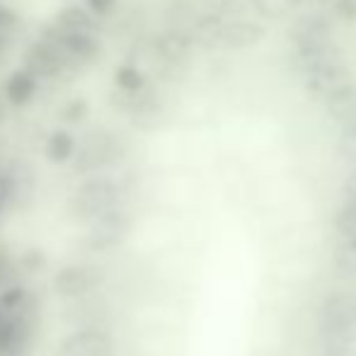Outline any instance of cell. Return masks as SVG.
<instances>
[{
	"label": "cell",
	"mask_w": 356,
	"mask_h": 356,
	"mask_svg": "<svg viewBox=\"0 0 356 356\" xmlns=\"http://www.w3.org/2000/svg\"><path fill=\"white\" fill-rule=\"evenodd\" d=\"M318 330L325 342V356H352L356 339V293L337 291L318 310Z\"/></svg>",
	"instance_id": "cell-1"
},
{
	"label": "cell",
	"mask_w": 356,
	"mask_h": 356,
	"mask_svg": "<svg viewBox=\"0 0 356 356\" xmlns=\"http://www.w3.org/2000/svg\"><path fill=\"white\" fill-rule=\"evenodd\" d=\"M68 66V56L51 37L32 42L22 54V68H27L39 80H56L61 78Z\"/></svg>",
	"instance_id": "cell-2"
},
{
	"label": "cell",
	"mask_w": 356,
	"mask_h": 356,
	"mask_svg": "<svg viewBox=\"0 0 356 356\" xmlns=\"http://www.w3.org/2000/svg\"><path fill=\"white\" fill-rule=\"evenodd\" d=\"M117 202V184L107 177H92L75 192L71 207L78 218H97L104 211L114 209Z\"/></svg>",
	"instance_id": "cell-3"
},
{
	"label": "cell",
	"mask_w": 356,
	"mask_h": 356,
	"mask_svg": "<svg viewBox=\"0 0 356 356\" xmlns=\"http://www.w3.org/2000/svg\"><path fill=\"white\" fill-rule=\"evenodd\" d=\"M102 282V272L90 264H71L63 267L61 272L54 277V291L63 298H80V296L90 293L97 289Z\"/></svg>",
	"instance_id": "cell-4"
},
{
	"label": "cell",
	"mask_w": 356,
	"mask_h": 356,
	"mask_svg": "<svg viewBox=\"0 0 356 356\" xmlns=\"http://www.w3.org/2000/svg\"><path fill=\"white\" fill-rule=\"evenodd\" d=\"M267 37V29L259 22H252V19H228L223 22L218 34V42L223 49H230V51H245V49L259 47Z\"/></svg>",
	"instance_id": "cell-5"
},
{
	"label": "cell",
	"mask_w": 356,
	"mask_h": 356,
	"mask_svg": "<svg viewBox=\"0 0 356 356\" xmlns=\"http://www.w3.org/2000/svg\"><path fill=\"white\" fill-rule=\"evenodd\" d=\"M39 83H42V80L22 66L15 68L13 73H8V78H5L3 85H0L8 107H15V109L29 107L32 99L37 97V92H39Z\"/></svg>",
	"instance_id": "cell-6"
},
{
	"label": "cell",
	"mask_w": 356,
	"mask_h": 356,
	"mask_svg": "<svg viewBox=\"0 0 356 356\" xmlns=\"http://www.w3.org/2000/svg\"><path fill=\"white\" fill-rule=\"evenodd\" d=\"M75 155H78V170L90 172V170H99L104 165H112L117 160V148H114L112 136H107V134H92V136H88L80 143Z\"/></svg>",
	"instance_id": "cell-7"
},
{
	"label": "cell",
	"mask_w": 356,
	"mask_h": 356,
	"mask_svg": "<svg viewBox=\"0 0 356 356\" xmlns=\"http://www.w3.org/2000/svg\"><path fill=\"white\" fill-rule=\"evenodd\" d=\"M291 39H293L296 49H310V47H320V44H330L332 42V24H330L327 17H323L318 13L303 15L291 27Z\"/></svg>",
	"instance_id": "cell-8"
},
{
	"label": "cell",
	"mask_w": 356,
	"mask_h": 356,
	"mask_svg": "<svg viewBox=\"0 0 356 356\" xmlns=\"http://www.w3.org/2000/svg\"><path fill=\"white\" fill-rule=\"evenodd\" d=\"M325 112L334 124H344L356 119V85L354 83H337L325 92Z\"/></svg>",
	"instance_id": "cell-9"
},
{
	"label": "cell",
	"mask_w": 356,
	"mask_h": 356,
	"mask_svg": "<svg viewBox=\"0 0 356 356\" xmlns=\"http://www.w3.org/2000/svg\"><path fill=\"white\" fill-rule=\"evenodd\" d=\"M51 39L73 61H95L102 51V42L95 32H54Z\"/></svg>",
	"instance_id": "cell-10"
},
{
	"label": "cell",
	"mask_w": 356,
	"mask_h": 356,
	"mask_svg": "<svg viewBox=\"0 0 356 356\" xmlns=\"http://www.w3.org/2000/svg\"><path fill=\"white\" fill-rule=\"evenodd\" d=\"M58 356H109V337L99 330L75 332L58 347Z\"/></svg>",
	"instance_id": "cell-11"
},
{
	"label": "cell",
	"mask_w": 356,
	"mask_h": 356,
	"mask_svg": "<svg viewBox=\"0 0 356 356\" xmlns=\"http://www.w3.org/2000/svg\"><path fill=\"white\" fill-rule=\"evenodd\" d=\"M127 230L129 220L124 218V213L109 209V211H104L102 216L95 218V228L90 238H92L95 248H112V245H117L127 235Z\"/></svg>",
	"instance_id": "cell-12"
},
{
	"label": "cell",
	"mask_w": 356,
	"mask_h": 356,
	"mask_svg": "<svg viewBox=\"0 0 356 356\" xmlns=\"http://www.w3.org/2000/svg\"><path fill=\"white\" fill-rule=\"evenodd\" d=\"M97 17L83 5H66L54 17V32H95Z\"/></svg>",
	"instance_id": "cell-13"
},
{
	"label": "cell",
	"mask_w": 356,
	"mask_h": 356,
	"mask_svg": "<svg viewBox=\"0 0 356 356\" xmlns=\"http://www.w3.org/2000/svg\"><path fill=\"white\" fill-rule=\"evenodd\" d=\"M47 158L54 165H66L75 158V150H78V138L71 129H54L47 138Z\"/></svg>",
	"instance_id": "cell-14"
},
{
	"label": "cell",
	"mask_w": 356,
	"mask_h": 356,
	"mask_svg": "<svg viewBox=\"0 0 356 356\" xmlns=\"http://www.w3.org/2000/svg\"><path fill=\"white\" fill-rule=\"evenodd\" d=\"M112 80H114V88L122 90L127 95H138L145 90L148 85V78L136 63H119L112 73Z\"/></svg>",
	"instance_id": "cell-15"
},
{
	"label": "cell",
	"mask_w": 356,
	"mask_h": 356,
	"mask_svg": "<svg viewBox=\"0 0 356 356\" xmlns=\"http://www.w3.org/2000/svg\"><path fill=\"white\" fill-rule=\"evenodd\" d=\"M332 262L337 272L356 277V235H342L332 252Z\"/></svg>",
	"instance_id": "cell-16"
},
{
	"label": "cell",
	"mask_w": 356,
	"mask_h": 356,
	"mask_svg": "<svg viewBox=\"0 0 356 356\" xmlns=\"http://www.w3.org/2000/svg\"><path fill=\"white\" fill-rule=\"evenodd\" d=\"M334 230L337 235H356V197H344V204L334 213Z\"/></svg>",
	"instance_id": "cell-17"
},
{
	"label": "cell",
	"mask_w": 356,
	"mask_h": 356,
	"mask_svg": "<svg viewBox=\"0 0 356 356\" xmlns=\"http://www.w3.org/2000/svg\"><path fill=\"white\" fill-rule=\"evenodd\" d=\"M254 10L267 19H282L289 13H293L303 0H252Z\"/></svg>",
	"instance_id": "cell-18"
},
{
	"label": "cell",
	"mask_w": 356,
	"mask_h": 356,
	"mask_svg": "<svg viewBox=\"0 0 356 356\" xmlns=\"http://www.w3.org/2000/svg\"><path fill=\"white\" fill-rule=\"evenodd\" d=\"M58 117H61V122L71 124V127H78V124H83L85 119L90 117V104H88V99H83V97L68 99V102L63 104L61 109H58Z\"/></svg>",
	"instance_id": "cell-19"
},
{
	"label": "cell",
	"mask_w": 356,
	"mask_h": 356,
	"mask_svg": "<svg viewBox=\"0 0 356 356\" xmlns=\"http://www.w3.org/2000/svg\"><path fill=\"white\" fill-rule=\"evenodd\" d=\"M337 150H339V155H342L344 160L356 163V119L342 127L339 138H337Z\"/></svg>",
	"instance_id": "cell-20"
},
{
	"label": "cell",
	"mask_w": 356,
	"mask_h": 356,
	"mask_svg": "<svg viewBox=\"0 0 356 356\" xmlns=\"http://www.w3.org/2000/svg\"><path fill=\"white\" fill-rule=\"evenodd\" d=\"M15 192H17V179H15V175L0 170V213H3V209L15 199Z\"/></svg>",
	"instance_id": "cell-21"
},
{
	"label": "cell",
	"mask_w": 356,
	"mask_h": 356,
	"mask_svg": "<svg viewBox=\"0 0 356 356\" xmlns=\"http://www.w3.org/2000/svg\"><path fill=\"white\" fill-rule=\"evenodd\" d=\"M334 15H337L342 22L352 24L356 22V0H332Z\"/></svg>",
	"instance_id": "cell-22"
},
{
	"label": "cell",
	"mask_w": 356,
	"mask_h": 356,
	"mask_svg": "<svg viewBox=\"0 0 356 356\" xmlns=\"http://www.w3.org/2000/svg\"><path fill=\"white\" fill-rule=\"evenodd\" d=\"M85 8L97 19H102L107 15H112V10L117 8V0H85Z\"/></svg>",
	"instance_id": "cell-23"
},
{
	"label": "cell",
	"mask_w": 356,
	"mask_h": 356,
	"mask_svg": "<svg viewBox=\"0 0 356 356\" xmlns=\"http://www.w3.org/2000/svg\"><path fill=\"white\" fill-rule=\"evenodd\" d=\"M17 22H19L17 13H15L10 5L0 3V32H8L10 34L15 27H17Z\"/></svg>",
	"instance_id": "cell-24"
},
{
	"label": "cell",
	"mask_w": 356,
	"mask_h": 356,
	"mask_svg": "<svg viewBox=\"0 0 356 356\" xmlns=\"http://www.w3.org/2000/svg\"><path fill=\"white\" fill-rule=\"evenodd\" d=\"M342 192H344V197H356V170H354L352 175H349L347 179H344Z\"/></svg>",
	"instance_id": "cell-25"
},
{
	"label": "cell",
	"mask_w": 356,
	"mask_h": 356,
	"mask_svg": "<svg viewBox=\"0 0 356 356\" xmlns=\"http://www.w3.org/2000/svg\"><path fill=\"white\" fill-rule=\"evenodd\" d=\"M8 49H10V34L8 32H0V58L8 54Z\"/></svg>",
	"instance_id": "cell-26"
},
{
	"label": "cell",
	"mask_w": 356,
	"mask_h": 356,
	"mask_svg": "<svg viewBox=\"0 0 356 356\" xmlns=\"http://www.w3.org/2000/svg\"><path fill=\"white\" fill-rule=\"evenodd\" d=\"M5 109H8V102L3 97V90H0V127L5 124Z\"/></svg>",
	"instance_id": "cell-27"
},
{
	"label": "cell",
	"mask_w": 356,
	"mask_h": 356,
	"mask_svg": "<svg viewBox=\"0 0 356 356\" xmlns=\"http://www.w3.org/2000/svg\"><path fill=\"white\" fill-rule=\"evenodd\" d=\"M318 3H327V0H318Z\"/></svg>",
	"instance_id": "cell-28"
}]
</instances>
